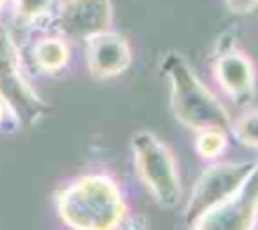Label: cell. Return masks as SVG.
<instances>
[{
    "mask_svg": "<svg viewBox=\"0 0 258 230\" xmlns=\"http://www.w3.org/2000/svg\"><path fill=\"white\" fill-rule=\"evenodd\" d=\"M56 214L73 230H115L127 218V202L113 176L82 174L56 193Z\"/></svg>",
    "mask_w": 258,
    "mask_h": 230,
    "instance_id": "cell-1",
    "label": "cell"
},
{
    "mask_svg": "<svg viewBox=\"0 0 258 230\" xmlns=\"http://www.w3.org/2000/svg\"><path fill=\"white\" fill-rule=\"evenodd\" d=\"M162 73L169 82V103L171 113L183 127L200 129L221 127L230 129V113L216 96L209 92L183 54L169 52L162 59Z\"/></svg>",
    "mask_w": 258,
    "mask_h": 230,
    "instance_id": "cell-2",
    "label": "cell"
},
{
    "mask_svg": "<svg viewBox=\"0 0 258 230\" xmlns=\"http://www.w3.org/2000/svg\"><path fill=\"white\" fill-rule=\"evenodd\" d=\"M132 155L134 167L143 186L162 207H174L181 202L183 188L178 179L174 153L167 143L153 132H136L132 136Z\"/></svg>",
    "mask_w": 258,
    "mask_h": 230,
    "instance_id": "cell-3",
    "label": "cell"
},
{
    "mask_svg": "<svg viewBox=\"0 0 258 230\" xmlns=\"http://www.w3.org/2000/svg\"><path fill=\"white\" fill-rule=\"evenodd\" d=\"M0 99L26 127L38 125L47 113L45 101L26 78L21 52L7 28H0Z\"/></svg>",
    "mask_w": 258,
    "mask_h": 230,
    "instance_id": "cell-4",
    "label": "cell"
},
{
    "mask_svg": "<svg viewBox=\"0 0 258 230\" xmlns=\"http://www.w3.org/2000/svg\"><path fill=\"white\" fill-rule=\"evenodd\" d=\"M258 218V162L242 179L237 188L221 204L209 209L192 228L197 230H246L253 228Z\"/></svg>",
    "mask_w": 258,
    "mask_h": 230,
    "instance_id": "cell-5",
    "label": "cell"
},
{
    "mask_svg": "<svg viewBox=\"0 0 258 230\" xmlns=\"http://www.w3.org/2000/svg\"><path fill=\"white\" fill-rule=\"evenodd\" d=\"M251 167L253 164L246 162H216L211 164L209 169H204L195 190H192L190 202L185 207L188 225H195L207 211L223 202L242 183V179L251 171Z\"/></svg>",
    "mask_w": 258,
    "mask_h": 230,
    "instance_id": "cell-6",
    "label": "cell"
},
{
    "mask_svg": "<svg viewBox=\"0 0 258 230\" xmlns=\"http://www.w3.org/2000/svg\"><path fill=\"white\" fill-rule=\"evenodd\" d=\"M56 33L68 40H87L89 35L113 28L110 0H66L54 14Z\"/></svg>",
    "mask_w": 258,
    "mask_h": 230,
    "instance_id": "cell-7",
    "label": "cell"
},
{
    "mask_svg": "<svg viewBox=\"0 0 258 230\" xmlns=\"http://www.w3.org/2000/svg\"><path fill=\"white\" fill-rule=\"evenodd\" d=\"M85 42V64L92 78L96 80H110L117 75L127 73L132 66V47H129L127 38L117 33L113 28L101 31L96 35H89Z\"/></svg>",
    "mask_w": 258,
    "mask_h": 230,
    "instance_id": "cell-8",
    "label": "cell"
},
{
    "mask_svg": "<svg viewBox=\"0 0 258 230\" xmlns=\"http://www.w3.org/2000/svg\"><path fill=\"white\" fill-rule=\"evenodd\" d=\"M214 75L235 103H251L256 94V68L249 54H244L237 47L221 52V56L214 64Z\"/></svg>",
    "mask_w": 258,
    "mask_h": 230,
    "instance_id": "cell-9",
    "label": "cell"
},
{
    "mask_svg": "<svg viewBox=\"0 0 258 230\" xmlns=\"http://www.w3.org/2000/svg\"><path fill=\"white\" fill-rule=\"evenodd\" d=\"M31 56H33V64L40 73H47V75L61 73L63 68L68 66V61H71L68 38H63L59 33L40 35L33 42V47H31Z\"/></svg>",
    "mask_w": 258,
    "mask_h": 230,
    "instance_id": "cell-10",
    "label": "cell"
},
{
    "mask_svg": "<svg viewBox=\"0 0 258 230\" xmlns=\"http://www.w3.org/2000/svg\"><path fill=\"white\" fill-rule=\"evenodd\" d=\"M195 150L197 155L207 160V162H214L228 150V129L221 127H209V129H200L195 139Z\"/></svg>",
    "mask_w": 258,
    "mask_h": 230,
    "instance_id": "cell-11",
    "label": "cell"
},
{
    "mask_svg": "<svg viewBox=\"0 0 258 230\" xmlns=\"http://www.w3.org/2000/svg\"><path fill=\"white\" fill-rule=\"evenodd\" d=\"M14 17L24 26H38L54 12V0H12Z\"/></svg>",
    "mask_w": 258,
    "mask_h": 230,
    "instance_id": "cell-12",
    "label": "cell"
},
{
    "mask_svg": "<svg viewBox=\"0 0 258 230\" xmlns=\"http://www.w3.org/2000/svg\"><path fill=\"white\" fill-rule=\"evenodd\" d=\"M230 129L242 146L258 150V108L249 110L235 122H230Z\"/></svg>",
    "mask_w": 258,
    "mask_h": 230,
    "instance_id": "cell-13",
    "label": "cell"
},
{
    "mask_svg": "<svg viewBox=\"0 0 258 230\" xmlns=\"http://www.w3.org/2000/svg\"><path fill=\"white\" fill-rule=\"evenodd\" d=\"M232 14H251L258 7V0H223Z\"/></svg>",
    "mask_w": 258,
    "mask_h": 230,
    "instance_id": "cell-14",
    "label": "cell"
},
{
    "mask_svg": "<svg viewBox=\"0 0 258 230\" xmlns=\"http://www.w3.org/2000/svg\"><path fill=\"white\" fill-rule=\"evenodd\" d=\"M5 125H19V120H17V115L12 113V108L0 99V127H5Z\"/></svg>",
    "mask_w": 258,
    "mask_h": 230,
    "instance_id": "cell-15",
    "label": "cell"
},
{
    "mask_svg": "<svg viewBox=\"0 0 258 230\" xmlns=\"http://www.w3.org/2000/svg\"><path fill=\"white\" fill-rule=\"evenodd\" d=\"M7 3H10V0H0V10H3V7H5Z\"/></svg>",
    "mask_w": 258,
    "mask_h": 230,
    "instance_id": "cell-16",
    "label": "cell"
}]
</instances>
